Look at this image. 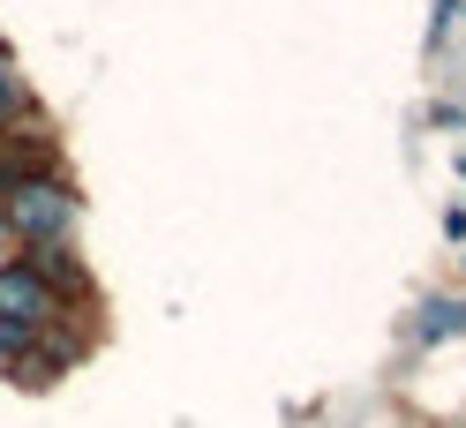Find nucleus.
<instances>
[{"mask_svg": "<svg viewBox=\"0 0 466 428\" xmlns=\"http://www.w3.org/2000/svg\"><path fill=\"white\" fill-rule=\"evenodd\" d=\"M0 211H8V225H15L23 248H61L76 234V188L53 181V174L8 181V188H0Z\"/></svg>", "mask_w": 466, "mask_h": 428, "instance_id": "1", "label": "nucleus"}, {"mask_svg": "<svg viewBox=\"0 0 466 428\" xmlns=\"http://www.w3.org/2000/svg\"><path fill=\"white\" fill-rule=\"evenodd\" d=\"M0 316L23 323V331H53V316H61V294H53V285L15 255V264H0Z\"/></svg>", "mask_w": 466, "mask_h": 428, "instance_id": "2", "label": "nucleus"}, {"mask_svg": "<svg viewBox=\"0 0 466 428\" xmlns=\"http://www.w3.org/2000/svg\"><path fill=\"white\" fill-rule=\"evenodd\" d=\"M451 331H466V301H429L421 308V338L436 346V338H451Z\"/></svg>", "mask_w": 466, "mask_h": 428, "instance_id": "3", "label": "nucleus"}, {"mask_svg": "<svg viewBox=\"0 0 466 428\" xmlns=\"http://www.w3.org/2000/svg\"><path fill=\"white\" fill-rule=\"evenodd\" d=\"M31 338H38V331H23V323H8V316H0V368H15V353L31 346Z\"/></svg>", "mask_w": 466, "mask_h": 428, "instance_id": "4", "label": "nucleus"}, {"mask_svg": "<svg viewBox=\"0 0 466 428\" xmlns=\"http://www.w3.org/2000/svg\"><path fill=\"white\" fill-rule=\"evenodd\" d=\"M8 113H15V75H8V61H0V128H8Z\"/></svg>", "mask_w": 466, "mask_h": 428, "instance_id": "5", "label": "nucleus"}, {"mask_svg": "<svg viewBox=\"0 0 466 428\" xmlns=\"http://www.w3.org/2000/svg\"><path fill=\"white\" fill-rule=\"evenodd\" d=\"M15 248H23V241H15V225H8V211H0V264H15Z\"/></svg>", "mask_w": 466, "mask_h": 428, "instance_id": "6", "label": "nucleus"}]
</instances>
